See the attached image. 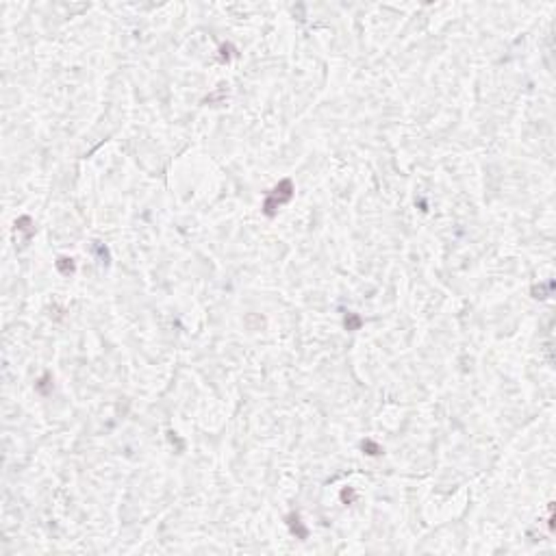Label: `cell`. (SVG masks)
I'll list each match as a JSON object with an SVG mask.
<instances>
[{"label": "cell", "instance_id": "obj_1", "mask_svg": "<svg viewBox=\"0 0 556 556\" xmlns=\"http://www.w3.org/2000/svg\"><path fill=\"white\" fill-rule=\"evenodd\" d=\"M294 196V185H292V181L289 179H285L283 183H278V187L274 189V192L268 196V200H265V216H274V211L281 207V205H285V202L289 200Z\"/></svg>", "mask_w": 556, "mask_h": 556}]
</instances>
